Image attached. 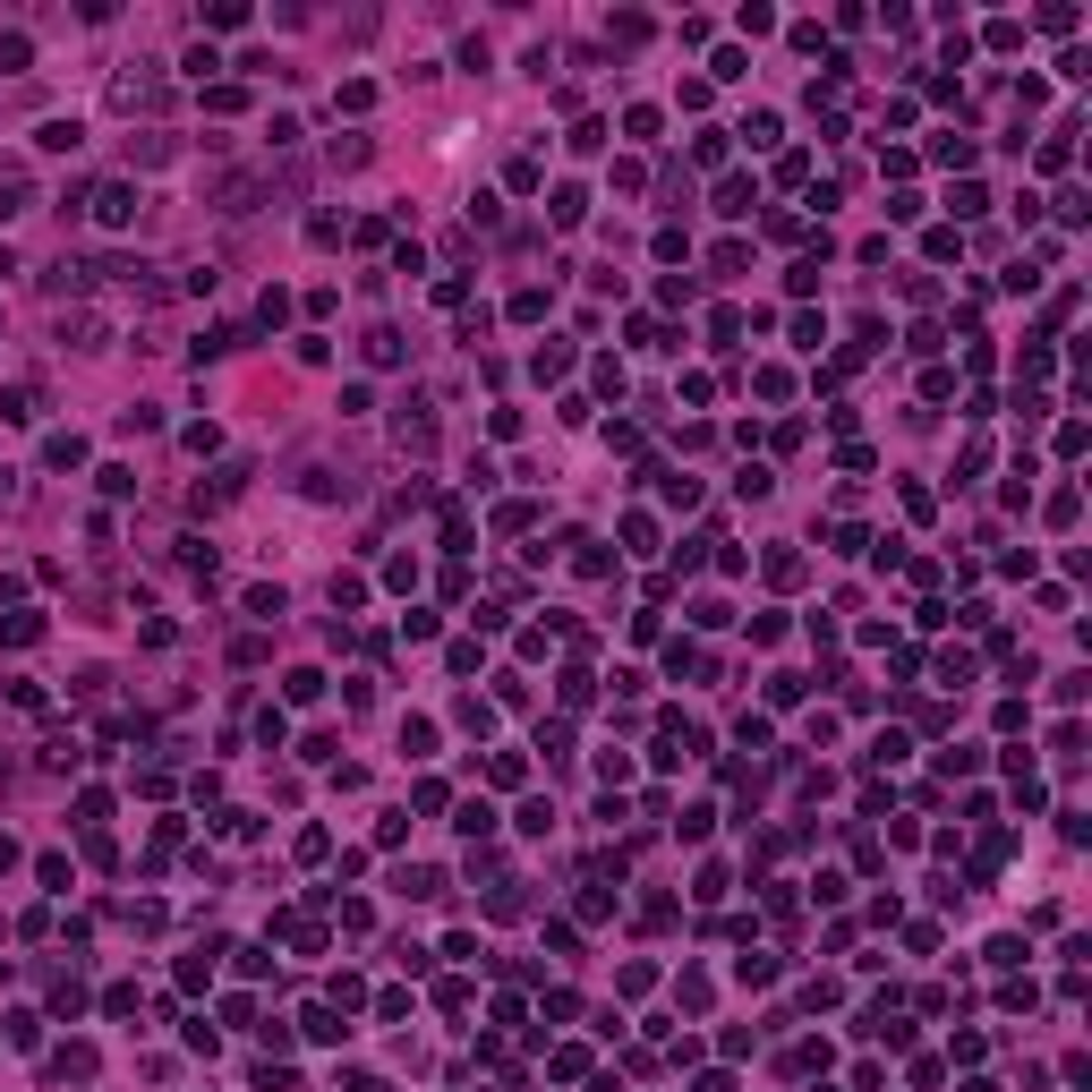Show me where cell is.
<instances>
[{"mask_svg":"<svg viewBox=\"0 0 1092 1092\" xmlns=\"http://www.w3.org/2000/svg\"><path fill=\"white\" fill-rule=\"evenodd\" d=\"M154 103H163V69L154 60H128L111 78V111H154Z\"/></svg>","mask_w":1092,"mask_h":1092,"instance_id":"obj_1","label":"cell"},{"mask_svg":"<svg viewBox=\"0 0 1092 1092\" xmlns=\"http://www.w3.org/2000/svg\"><path fill=\"white\" fill-rule=\"evenodd\" d=\"M256 197H265V179H248V171H222V179H214V214H231V222L256 214Z\"/></svg>","mask_w":1092,"mask_h":1092,"instance_id":"obj_2","label":"cell"},{"mask_svg":"<svg viewBox=\"0 0 1092 1092\" xmlns=\"http://www.w3.org/2000/svg\"><path fill=\"white\" fill-rule=\"evenodd\" d=\"M94 222H111V231H120V222H137V188H120V179L94 188Z\"/></svg>","mask_w":1092,"mask_h":1092,"instance_id":"obj_3","label":"cell"},{"mask_svg":"<svg viewBox=\"0 0 1092 1092\" xmlns=\"http://www.w3.org/2000/svg\"><path fill=\"white\" fill-rule=\"evenodd\" d=\"M60 342H69V350H103V316H94V307H69V316H60Z\"/></svg>","mask_w":1092,"mask_h":1092,"instance_id":"obj_4","label":"cell"},{"mask_svg":"<svg viewBox=\"0 0 1092 1092\" xmlns=\"http://www.w3.org/2000/svg\"><path fill=\"white\" fill-rule=\"evenodd\" d=\"M43 282H51L60 299H69V291H94V265H86V256H60V265H51Z\"/></svg>","mask_w":1092,"mask_h":1092,"instance_id":"obj_5","label":"cell"},{"mask_svg":"<svg viewBox=\"0 0 1092 1092\" xmlns=\"http://www.w3.org/2000/svg\"><path fill=\"white\" fill-rule=\"evenodd\" d=\"M9 419H18V427H35V419H43V384H35V376H18V384H9Z\"/></svg>","mask_w":1092,"mask_h":1092,"instance_id":"obj_6","label":"cell"},{"mask_svg":"<svg viewBox=\"0 0 1092 1092\" xmlns=\"http://www.w3.org/2000/svg\"><path fill=\"white\" fill-rule=\"evenodd\" d=\"M393 427H402V444H419V453L435 444V419H427V402H402V419H393Z\"/></svg>","mask_w":1092,"mask_h":1092,"instance_id":"obj_7","label":"cell"},{"mask_svg":"<svg viewBox=\"0 0 1092 1092\" xmlns=\"http://www.w3.org/2000/svg\"><path fill=\"white\" fill-rule=\"evenodd\" d=\"M26 214V171H0V222Z\"/></svg>","mask_w":1092,"mask_h":1092,"instance_id":"obj_8","label":"cell"},{"mask_svg":"<svg viewBox=\"0 0 1092 1092\" xmlns=\"http://www.w3.org/2000/svg\"><path fill=\"white\" fill-rule=\"evenodd\" d=\"M751 206H759L751 179H726V188H718V214H751Z\"/></svg>","mask_w":1092,"mask_h":1092,"instance_id":"obj_9","label":"cell"},{"mask_svg":"<svg viewBox=\"0 0 1092 1092\" xmlns=\"http://www.w3.org/2000/svg\"><path fill=\"white\" fill-rule=\"evenodd\" d=\"M78 137H86V128H78V120H43V146H51V154H69Z\"/></svg>","mask_w":1092,"mask_h":1092,"instance_id":"obj_10","label":"cell"},{"mask_svg":"<svg viewBox=\"0 0 1092 1092\" xmlns=\"http://www.w3.org/2000/svg\"><path fill=\"white\" fill-rule=\"evenodd\" d=\"M128 163H171V137H128Z\"/></svg>","mask_w":1092,"mask_h":1092,"instance_id":"obj_11","label":"cell"},{"mask_svg":"<svg viewBox=\"0 0 1092 1092\" xmlns=\"http://www.w3.org/2000/svg\"><path fill=\"white\" fill-rule=\"evenodd\" d=\"M26 51H35L26 35H0V69H26Z\"/></svg>","mask_w":1092,"mask_h":1092,"instance_id":"obj_12","label":"cell"},{"mask_svg":"<svg viewBox=\"0 0 1092 1092\" xmlns=\"http://www.w3.org/2000/svg\"><path fill=\"white\" fill-rule=\"evenodd\" d=\"M0 504H18V470H0Z\"/></svg>","mask_w":1092,"mask_h":1092,"instance_id":"obj_13","label":"cell"}]
</instances>
